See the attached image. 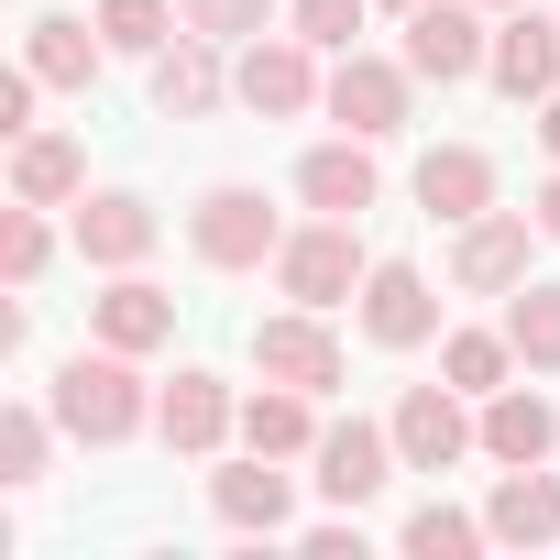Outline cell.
I'll return each instance as SVG.
<instances>
[{
    "mask_svg": "<svg viewBox=\"0 0 560 560\" xmlns=\"http://www.w3.org/2000/svg\"><path fill=\"white\" fill-rule=\"evenodd\" d=\"M298 198H308L319 220H363V209L385 198V176H374V143H363V132H330V143H308V154H298Z\"/></svg>",
    "mask_w": 560,
    "mask_h": 560,
    "instance_id": "2e32d148",
    "label": "cell"
},
{
    "mask_svg": "<svg viewBox=\"0 0 560 560\" xmlns=\"http://www.w3.org/2000/svg\"><path fill=\"white\" fill-rule=\"evenodd\" d=\"M253 374H275V385H308V396H341V330H330V308H275V319H253Z\"/></svg>",
    "mask_w": 560,
    "mask_h": 560,
    "instance_id": "9c48e42d",
    "label": "cell"
},
{
    "mask_svg": "<svg viewBox=\"0 0 560 560\" xmlns=\"http://www.w3.org/2000/svg\"><path fill=\"white\" fill-rule=\"evenodd\" d=\"M187 253H198L209 275H264L275 253H287V220H275L264 187L220 176V187H198V209H187Z\"/></svg>",
    "mask_w": 560,
    "mask_h": 560,
    "instance_id": "7a4b0ae2",
    "label": "cell"
},
{
    "mask_svg": "<svg viewBox=\"0 0 560 560\" xmlns=\"http://www.w3.org/2000/svg\"><path fill=\"white\" fill-rule=\"evenodd\" d=\"M176 12H187V34H209V45H253V34L287 23L275 0H176Z\"/></svg>",
    "mask_w": 560,
    "mask_h": 560,
    "instance_id": "4dcf8cb0",
    "label": "cell"
},
{
    "mask_svg": "<svg viewBox=\"0 0 560 560\" xmlns=\"http://www.w3.org/2000/svg\"><path fill=\"white\" fill-rule=\"evenodd\" d=\"M298 549H308V560H363V516L341 505V516H319V527H298Z\"/></svg>",
    "mask_w": 560,
    "mask_h": 560,
    "instance_id": "d6a6232c",
    "label": "cell"
},
{
    "mask_svg": "<svg viewBox=\"0 0 560 560\" xmlns=\"http://www.w3.org/2000/svg\"><path fill=\"white\" fill-rule=\"evenodd\" d=\"M385 429H396V451H407V472H462V462L483 451V407H472L462 385H407Z\"/></svg>",
    "mask_w": 560,
    "mask_h": 560,
    "instance_id": "8992f818",
    "label": "cell"
},
{
    "mask_svg": "<svg viewBox=\"0 0 560 560\" xmlns=\"http://www.w3.org/2000/svg\"><path fill=\"white\" fill-rule=\"evenodd\" d=\"M483 78H494L516 110H538V100L560 89V23L527 12V0H516V12H494V56H483Z\"/></svg>",
    "mask_w": 560,
    "mask_h": 560,
    "instance_id": "9a60e30c",
    "label": "cell"
},
{
    "mask_svg": "<svg viewBox=\"0 0 560 560\" xmlns=\"http://www.w3.org/2000/svg\"><path fill=\"white\" fill-rule=\"evenodd\" d=\"M527 121H538V154H549V165H560V89H549V100H538V110H527Z\"/></svg>",
    "mask_w": 560,
    "mask_h": 560,
    "instance_id": "e575fe53",
    "label": "cell"
},
{
    "mask_svg": "<svg viewBox=\"0 0 560 560\" xmlns=\"http://www.w3.org/2000/svg\"><path fill=\"white\" fill-rule=\"evenodd\" d=\"M89 341H110V352H165V341H176V298L132 264V275H110V287L89 298Z\"/></svg>",
    "mask_w": 560,
    "mask_h": 560,
    "instance_id": "e0dca14e",
    "label": "cell"
},
{
    "mask_svg": "<svg viewBox=\"0 0 560 560\" xmlns=\"http://www.w3.org/2000/svg\"><path fill=\"white\" fill-rule=\"evenodd\" d=\"M319 429H330V418H319L308 385H275V374H264V385L242 396V451H264V462H308Z\"/></svg>",
    "mask_w": 560,
    "mask_h": 560,
    "instance_id": "44dd1931",
    "label": "cell"
},
{
    "mask_svg": "<svg viewBox=\"0 0 560 560\" xmlns=\"http://www.w3.org/2000/svg\"><path fill=\"white\" fill-rule=\"evenodd\" d=\"M505 341H516L527 374H560V287L549 275H527V287L505 298Z\"/></svg>",
    "mask_w": 560,
    "mask_h": 560,
    "instance_id": "484cf974",
    "label": "cell"
},
{
    "mask_svg": "<svg viewBox=\"0 0 560 560\" xmlns=\"http://www.w3.org/2000/svg\"><path fill=\"white\" fill-rule=\"evenodd\" d=\"M56 407H34V396H12L0 407V483H45V462H56Z\"/></svg>",
    "mask_w": 560,
    "mask_h": 560,
    "instance_id": "83f0119b",
    "label": "cell"
},
{
    "mask_svg": "<svg viewBox=\"0 0 560 560\" xmlns=\"http://www.w3.org/2000/svg\"><path fill=\"white\" fill-rule=\"evenodd\" d=\"M505 374H516V341H505V319H494V330H440V385H462V396L483 407Z\"/></svg>",
    "mask_w": 560,
    "mask_h": 560,
    "instance_id": "d4e9b609",
    "label": "cell"
},
{
    "mask_svg": "<svg viewBox=\"0 0 560 560\" xmlns=\"http://www.w3.org/2000/svg\"><path fill=\"white\" fill-rule=\"evenodd\" d=\"M396 472H407V451H396V429H385V418H330V429H319V451H308V483H319L330 505H352V516H363Z\"/></svg>",
    "mask_w": 560,
    "mask_h": 560,
    "instance_id": "52a82bcc",
    "label": "cell"
},
{
    "mask_svg": "<svg viewBox=\"0 0 560 560\" xmlns=\"http://www.w3.org/2000/svg\"><path fill=\"white\" fill-rule=\"evenodd\" d=\"M23 67H34L45 89H100V67H110L100 12H34V23H23Z\"/></svg>",
    "mask_w": 560,
    "mask_h": 560,
    "instance_id": "ac0fdd59",
    "label": "cell"
},
{
    "mask_svg": "<svg viewBox=\"0 0 560 560\" xmlns=\"http://www.w3.org/2000/svg\"><path fill=\"white\" fill-rule=\"evenodd\" d=\"M418 209L451 220V231L483 220V209H494V154H483V143H429V154H418Z\"/></svg>",
    "mask_w": 560,
    "mask_h": 560,
    "instance_id": "7402d4cb",
    "label": "cell"
},
{
    "mask_svg": "<svg viewBox=\"0 0 560 560\" xmlns=\"http://www.w3.org/2000/svg\"><path fill=\"white\" fill-rule=\"evenodd\" d=\"M538 242H549L538 209H483V220H462V231H451V287H462V298H516Z\"/></svg>",
    "mask_w": 560,
    "mask_h": 560,
    "instance_id": "ba28073f",
    "label": "cell"
},
{
    "mask_svg": "<svg viewBox=\"0 0 560 560\" xmlns=\"http://www.w3.org/2000/svg\"><path fill=\"white\" fill-rule=\"evenodd\" d=\"M374 12H418V0H374Z\"/></svg>",
    "mask_w": 560,
    "mask_h": 560,
    "instance_id": "8d00e7d4",
    "label": "cell"
},
{
    "mask_svg": "<svg viewBox=\"0 0 560 560\" xmlns=\"http://www.w3.org/2000/svg\"><path fill=\"white\" fill-rule=\"evenodd\" d=\"M100 34H110V56H165L176 34H187V12H176V0H100Z\"/></svg>",
    "mask_w": 560,
    "mask_h": 560,
    "instance_id": "f1b7e54d",
    "label": "cell"
},
{
    "mask_svg": "<svg viewBox=\"0 0 560 560\" xmlns=\"http://www.w3.org/2000/svg\"><path fill=\"white\" fill-rule=\"evenodd\" d=\"M396 549H407V560H472V549H494V527L429 494V505H407V527H396Z\"/></svg>",
    "mask_w": 560,
    "mask_h": 560,
    "instance_id": "4316f807",
    "label": "cell"
},
{
    "mask_svg": "<svg viewBox=\"0 0 560 560\" xmlns=\"http://www.w3.org/2000/svg\"><path fill=\"white\" fill-rule=\"evenodd\" d=\"M154 440L187 451V462H220V440H242V396H231L209 363H187V374L154 396Z\"/></svg>",
    "mask_w": 560,
    "mask_h": 560,
    "instance_id": "5bb4252c",
    "label": "cell"
},
{
    "mask_svg": "<svg viewBox=\"0 0 560 560\" xmlns=\"http://www.w3.org/2000/svg\"><path fill=\"white\" fill-rule=\"evenodd\" d=\"M363 275H374L363 220H319V209L287 231V253H275V287H287L298 308H341V298H363Z\"/></svg>",
    "mask_w": 560,
    "mask_h": 560,
    "instance_id": "277c9868",
    "label": "cell"
},
{
    "mask_svg": "<svg viewBox=\"0 0 560 560\" xmlns=\"http://www.w3.org/2000/svg\"><path fill=\"white\" fill-rule=\"evenodd\" d=\"M209 516H220L231 538H298V472L264 462V451H242V462L209 472Z\"/></svg>",
    "mask_w": 560,
    "mask_h": 560,
    "instance_id": "7c38bea8",
    "label": "cell"
},
{
    "mask_svg": "<svg viewBox=\"0 0 560 560\" xmlns=\"http://www.w3.org/2000/svg\"><path fill=\"white\" fill-rule=\"evenodd\" d=\"M34 100H45V78H34V67H12V78H0V132H12V143L34 132Z\"/></svg>",
    "mask_w": 560,
    "mask_h": 560,
    "instance_id": "836d02e7",
    "label": "cell"
},
{
    "mask_svg": "<svg viewBox=\"0 0 560 560\" xmlns=\"http://www.w3.org/2000/svg\"><path fill=\"white\" fill-rule=\"evenodd\" d=\"M363 12H374V0H287V34H308L319 56H352L363 45Z\"/></svg>",
    "mask_w": 560,
    "mask_h": 560,
    "instance_id": "1f68e13d",
    "label": "cell"
},
{
    "mask_svg": "<svg viewBox=\"0 0 560 560\" xmlns=\"http://www.w3.org/2000/svg\"><path fill=\"white\" fill-rule=\"evenodd\" d=\"M67 242H78V264L132 275V264L165 242V220H154V198H143V187H89V198H78V220H67Z\"/></svg>",
    "mask_w": 560,
    "mask_h": 560,
    "instance_id": "4fadbf2b",
    "label": "cell"
},
{
    "mask_svg": "<svg viewBox=\"0 0 560 560\" xmlns=\"http://www.w3.org/2000/svg\"><path fill=\"white\" fill-rule=\"evenodd\" d=\"M231 100L253 110V121H308L319 100H330V67H319V45L308 34H253V45H231Z\"/></svg>",
    "mask_w": 560,
    "mask_h": 560,
    "instance_id": "3957f363",
    "label": "cell"
},
{
    "mask_svg": "<svg viewBox=\"0 0 560 560\" xmlns=\"http://www.w3.org/2000/svg\"><path fill=\"white\" fill-rule=\"evenodd\" d=\"M12 198H23V209H78V198H89L78 132H45V121H34V132L12 143Z\"/></svg>",
    "mask_w": 560,
    "mask_h": 560,
    "instance_id": "cb8c5ba5",
    "label": "cell"
},
{
    "mask_svg": "<svg viewBox=\"0 0 560 560\" xmlns=\"http://www.w3.org/2000/svg\"><path fill=\"white\" fill-rule=\"evenodd\" d=\"M352 319H363V341H374V352H429V341H440V287H429L407 253H385V264L363 275Z\"/></svg>",
    "mask_w": 560,
    "mask_h": 560,
    "instance_id": "8fae6325",
    "label": "cell"
},
{
    "mask_svg": "<svg viewBox=\"0 0 560 560\" xmlns=\"http://www.w3.org/2000/svg\"><path fill=\"white\" fill-rule=\"evenodd\" d=\"M220 100H231V45L176 34V45L154 56V110H165V121H209Z\"/></svg>",
    "mask_w": 560,
    "mask_h": 560,
    "instance_id": "ffe728a7",
    "label": "cell"
},
{
    "mask_svg": "<svg viewBox=\"0 0 560 560\" xmlns=\"http://www.w3.org/2000/svg\"><path fill=\"white\" fill-rule=\"evenodd\" d=\"M483 12H516V0H483Z\"/></svg>",
    "mask_w": 560,
    "mask_h": 560,
    "instance_id": "74e56055",
    "label": "cell"
},
{
    "mask_svg": "<svg viewBox=\"0 0 560 560\" xmlns=\"http://www.w3.org/2000/svg\"><path fill=\"white\" fill-rule=\"evenodd\" d=\"M549 451H560V407L538 385H494L483 396V462L516 472V462H549Z\"/></svg>",
    "mask_w": 560,
    "mask_h": 560,
    "instance_id": "603a6c76",
    "label": "cell"
},
{
    "mask_svg": "<svg viewBox=\"0 0 560 560\" xmlns=\"http://www.w3.org/2000/svg\"><path fill=\"white\" fill-rule=\"evenodd\" d=\"M483 56H494V12H483V0H418V12H407L418 89H462V78H483Z\"/></svg>",
    "mask_w": 560,
    "mask_h": 560,
    "instance_id": "30bf717a",
    "label": "cell"
},
{
    "mask_svg": "<svg viewBox=\"0 0 560 560\" xmlns=\"http://www.w3.org/2000/svg\"><path fill=\"white\" fill-rule=\"evenodd\" d=\"M483 527H494V549H560V472H549V462H516V472H494V494H483Z\"/></svg>",
    "mask_w": 560,
    "mask_h": 560,
    "instance_id": "d6986e66",
    "label": "cell"
},
{
    "mask_svg": "<svg viewBox=\"0 0 560 560\" xmlns=\"http://www.w3.org/2000/svg\"><path fill=\"white\" fill-rule=\"evenodd\" d=\"M341 132H363V143H396L407 132V110H418V67L407 56H330V100H319Z\"/></svg>",
    "mask_w": 560,
    "mask_h": 560,
    "instance_id": "5b68a950",
    "label": "cell"
},
{
    "mask_svg": "<svg viewBox=\"0 0 560 560\" xmlns=\"http://www.w3.org/2000/svg\"><path fill=\"white\" fill-rule=\"evenodd\" d=\"M143 352H110V341H89V352H67L56 363V385H45V407H56V429L78 440V451H121V440H143L154 429V396H143V374H132Z\"/></svg>",
    "mask_w": 560,
    "mask_h": 560,
    "instance_id": "6da1fadb",
    "label": "cell"
},
{
    "mask_svg": "<svg viewBox=\"0 0 560 560\" xmlns=\"http://www.w3.org/2000/svg\"><path fill=\"white\" fill-rule=\"evenodd\" d=\"M527 209H538V231H549V242H560V165H549V187H538V198H527Z\"/></svg>",
    "mask_w": 560,
    "mask_h": 560,
    "instance_id": "d590c367",
    "label": "cell"
},
{
    "mask_svg": "<svg viewBox=\"0 0 560 560\" xmlns=\"http://www.w3.org/2000/svg\"><path fill=\"white\" fill-rule=\"evenodd\" d=\"M45 264H56V220L12 198V220H0V275H12V298H23V287H45Z\"/></svg>",
    "mask_w": 560,
    "mask_h": 560,
    "instance_id": "f546056e",
    "label": "cell"
}]
</instances>
